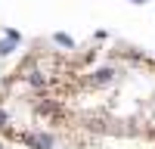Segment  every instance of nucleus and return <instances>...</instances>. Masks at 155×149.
<instances>
[{"label": "nucleus", "mask_w": 155, "mask_h": 149, "mask_svg": "<svg viewBox=\"0 0 155 149\" xmlns=\"http://www.w3.org/2000/svg\"><path fill=\"white\" fill-rule=\"evenodd\" d=\"M0 137L19 149H155V56L121 41H34L0 74Z\"/></svg>", "instance_id": "nucleus-1"}]
</instances>
